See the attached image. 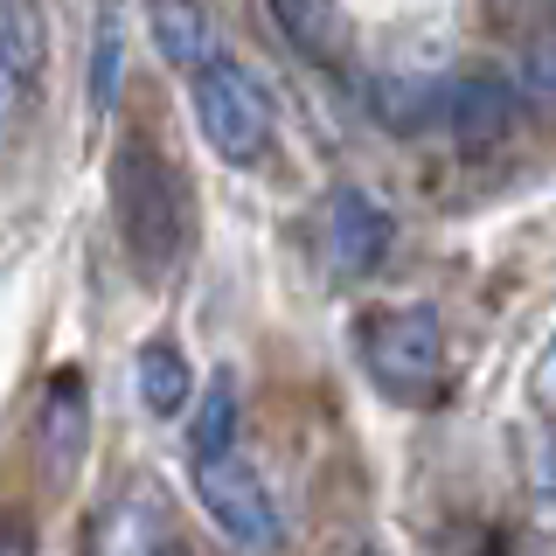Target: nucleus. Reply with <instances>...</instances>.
Wrapping results in <instances>:
<instances>
[{"label": "nucleus", "instance_id": "obj_1", "mask_svg": "<svg viewBox=\"0 0 556 556\" xmlns=\"http://www.w3.org/2000/svg\"><path fill=\"white\" fill-rule=\"evenodd\" d=\"M112 223L126 257L147 278H167L188 251V188L147 132H126L112 153Z\"/></svg>", "mask_w": 556, "mask_h": 556}, {"label": "nucleus", "instance_id": "obj_2", "mask_svg": "<svg viewBox=\"0 0 556 556\" xmlns=\"http://www.w3.org/2000/svg\"><path fill=\"white\" fill-rule=\"evenodd\" d=\"M355 355L369 382L404 410L445 404V327L431 306H362L355 313Z\"/></svg>", "mask_w": 556, "mask_h": 556}, {"label": "nucleus", "instance_id": "obj_3", "mask_svg": "<svg viewBox=\"0 0 556 556\" xmlns=\"http://www.w3.org/2000/svg\"><path fill=\"white\" fill-rule=\"evenodd\" d=\"M188 98H195V126L208 139L223 167H265L271 147H278V112H271V91L257 84L251 63L237 56H208L195 77H188Z\"/></svg>", "mask_w": 556, "mask_h": 556}, {"label": "nucleus", "instance_id": "obj_4", "mask_svg": "<svg viewBox=\"0 0 556 556\" xmlns=\"http://www.w3.org/2000/svg\"><path fill=\"white\" fill-rule=\"evenodd\" d=\"M195 501L243 556H271L278 549V501H271L265 473H257L237 445L195 459Z\"/></svg>", "mask_w": 556, "mask_h": 556}, {"label": "nucleus", "instance_id": "obj_5", "mask_svg": "<svg viewBox=\"0 0 556 556\" xmlns=\"http://www.w3.org/2000/svg\"><path fill=\"white\" fill-rule=\"evenodd\" d=\"M49 84V22L42 0H0V153L22 139Z\"/></svg>", "mask_w": 556, "mask_h": 556}, {"label": "nucleus", "instance_id": "obj_6", "mask_svg": "<svg viewBox=\"0 0 556 556\" xmlns=\"http://www.w3.org/2000/svg\"><path fill=\"white\" fill-rule=\"evenodd\" d=\"M390 208H382L369 188H334L320 208V251H327V271L341 278V286H355V278H369L382 257H390Z\"/></svg>", "mask_w": 556, "mask_h": 556}, {"label": "nucleus", "instance_id": "obj_7", "mask_svg": "<svg viewBox=\"0 0 556 556\" xmlns=\"http://www.w3.org/2000/svg\"><path fill=\"white\" fill-rule=\"evenodd\" d=\"M431 126H445L459 147H494V139L515 126V91H508V77H486V70L439 77V91H431Z\"/></svg>", "mask_w": 556, "mask_h": 556}, {"label": "nucleus", "instance_id": "obj_8", "mask_svg": "<svg viewBox=\"0 0 556 556\" xmlns=\"http://www.w3.org/2000/svg\"><path fill=\"white\" fill-rule=\"evenodd\" d=\"M84 445H91V382H84V369H56L42 390V410H35V452L56 480H70Z\"/></svg>", "mask_w": 556, "mask_h": 556}, {"label": "nucleus", "instance_id": "obj_9", "mask_svg": "<svg viewBox=\"0 0 556 556\" xmlns=\"http://www.w3.org/2000/svg\"><path fill=\"white\" fill-rule=\"evenodd\" d=\"M147 28H153V49H161L174 70H188V77L216 56V35H208L202 0H147Z\"/></svg>", "mask_w": 556, "mask_h": 556}, {"label": "nucleus", "instance_id": "obj_10", "mask_svg": "<svg viewBox=\"0 0 556 556\" xmlns=\"http://www.w3.org/2000/svg\"><path fill=\"white\" fill-rule=\"evenodd\" d=\"M139 396H147V410L153 417H181V410H195V369H188V355H181V341H147L139 348Z\"/></svg>", "mask_w": 556, "mask_h": 556}, {"label": "nucleus", "instance_id": "obj_11", "mask_svg": "<svg viewBox=\"0 0 556 556\" xmlns=\"http://www.w3.org/2000/svg\"><path fill=\"white\" fill-rule=\"evenodd\" d=\"M118 91H126V8L104 0L98 42H91V112H112Z\"/></svg>", "mask_w": 556, "mask_h": 556}, {"label": "nucleus", "instance_id": "obj_12", "mask_svg": "<svg viewBox=\"0 0 556 556\" xmlns=\"http://www.w3.org/2000/svg\"><path fill=\"white\" fill-rule=\"evenodd\" d=\"M188 445H195V459L237 445V376H208V390L188 410Z\"/></svg>", "mask_w": 556, "mask_h": 556}, {"label": "nucleus", "instance_id": "obj_13", "mask_svg": "<svg viewBox=\"0 0 556 556\" xmlns=\"http://www.w3.org/2000/svg\"><path fill=\"white\" fill-rule=\"evenodd\" d=\"M271 8H278V28H286L306 56H334V42H341L334 0H271Z\"/></svg>", "mask_w": 556, "mask_h": 556}, {"label": "nucleus", "instance_id": "obj_14", "mask_svg": "<svg viewBox=\"0 0 556 556\" xmlns=\"http://www.w3.org/2000/svg\"><path fill=\"white\" fill-rule=\"evenodd\" d=\"M0 556H35V529L22 515H0Z\"/></svg>", "mask_w": 556, "mask_h": 556}, {"label": "nucleus", "instance_id": "obj_15", "mask_svg": "<svg viewBox=\"0 0 556 556\" xmlns=\"http://www.w3.org/2000/svg\"><path fill=\"white\" fill-rule=\"evenodd\" d=\"M535 480H543V494H556V431L543 439V466H535Z\"/></svg>", "mask_w": 556, "mask_h": 556}, {"label": "nucleus", "instance_id": "obj_16", "mask_svg": "<svg viewBox=\"0 0 556 556\" xmlns=\"http://www.w3.org/2000/svg\"><path fill=\"white\" fill-rule=\"evenodd\" d=\"M153 556H181V543H167V549H153Z\"/></svg>", "mask_w": 556, "mask_h": 556}, {"label": "nucleus", "instance_id": "obj_17", "mask_svg": "<svg viewBox=\"0 0 556 556\" xmlns=\"http://www.w3.org/2000/svg\"><path fill=\"white\" fill-rule=\"evenodd\" d=\"M355 556H382V549H355Z\"/></svg>", "mask_w": 556, "mask_h": 556}]
</instances>
